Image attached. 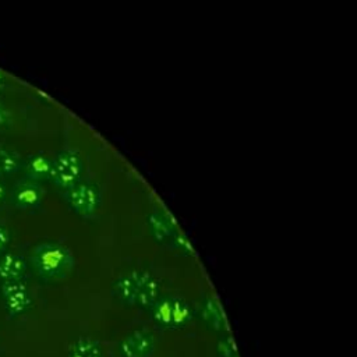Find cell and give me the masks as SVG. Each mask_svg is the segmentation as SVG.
I'll return each mask as SVG.
<instances>
[{
    "instance_id": "6da1fadb",
    "label": "cell",
    "mask_w": 357,
    "mask_h": 357,
    "mask_svg": "<svg viewBox=\"0 0 357 357\" xmlns=\"http://www.w3.org/2000/svg\"><path fill=\"white\" fill-rule=\"evenodd\" d=\"M110 293L123 305L149 311L162 296V286L158 276L149 271L132 269L113 280Z\"/></svg>"
},
{
    "instance_id": "7a4b0ae2",
    "label": "cell",
    "mask_w": 357,
    "mask_h": 357,
    "mask_svg": "<svg viewBox=\"0 0 357 357\" xmlns=\"http://www.w3.org/2000/svg\"><path fill=\"white\" fill-rule=\"evenodd\" d=\"M28 265L42 282L56 283L73 272L75 259L67 245L59 241L45 240L32 247Z\"/></svg>"
},
{
    "instance_id": "3957f363",
    "label": "cell",
    "mask_w": 357,
    "mask_h": 357,
    "mask_svg": "<svg viewBox=\"0 0 357 357\" xmlns=\"http://www.w3.org/2000/svg\"><path fill=\"white\" fill-rule=\"evenodd\" d=\"M149 315L153 324L163 329H181L191 322L194 311L181 297L160 296L149 308Z\"/></svg>"
},
{
    "instance_id": "277c9868",
    "label": "cell",
    "mask_w": 357,
    "mask_h": 357,
    "mask_svg": "<svg viewBox=\"0 0 357 357\" xmlns=\"http://www.w3.org/2000/svg\"><path fill=\"white\" fill-rule=\"evenodd\" d=\"M63 192L67 206L82 219H92L102 206L100 187L92 180H81Z\"/></svg>"
},
{
    "instance_id": "5b68a950",
    "label": "cell",
    "mask_w": 357,
    "mask_h": 357,
    "mask_svg": "<svg viewBox=\"0 0 357 357\" xmlns=\"http://www.w3.org/2000/svg\"><path fill=\"white\" fill-rule=\"evenodd\" d=\"M84 176V159L78 149L66 148L61 149L56 158H53V170L50 181L61 191L73 187L82 180Z\"/></svg>"
},
{
    "instance_id": "8992f818",
    "label": "cell",
    "mask_w": 357,
    "mask_h": 357,
    "mask_svg": "<svg viewBox=\"0 0 357 357\" xmlns=\"http://www.w3.org/2000/svg\"><path fill=\"white\" fill-rule=\"evenodd\" d=\"M0 300L10 318L24 315L32 307V294L24 280L0 283Z\"/></svg>"
},
{
    "instance_id": "52a82bcc",
    "label": "cell",
    "mask_w": 357,
    "mask_h": 357,
    "mask_svg": "<svg viewBox=\"0 0 357 357\" xmlns=\"http://www.w3.org/2000/svg\"><path fill=\"white\" fill-rule=\"evenodd\" d=\"M158 340L155 333L146 328H137L128 332L117 343L119 357H152Z\"/></svg>"
},
{
    "instance_id": "ba28073f",
    "label": "cell",
    "mask_w": 357,
    "mask_h": 357,
    "mask_svg": "<svg viewBox=\"0 0 357 357\" xmlns=\"http://www.w3.org/2000/svg\"><path fill=\"white\" fill-rule=\"evenodd\" d=\"M146 227L152 240L160 245H169L180 230L174 219L165 209H153L146 216Z\"/></svg>"
},
{
    "instance_id": "9c48e42d",
    "label": "cell",
    "mask_w": 357,
    "mask_h": 357,
    "mask_svg": "<svg viewBox=\"0 0 357 357\" xmlns=\"http://www.w3.org/2000/svg\"><path fill=\"white\" fill-rule=\"evenodd\" d=\"M197 314L201 322L212 332L216 333H227L229 332V321L225 314V310L219 300L215 296H205L198 305Z\"/></svg>"
},
{
    "instance_id": "30bf717a",
    "label": "cell",
    "mask_w": 357,
    "mask_h": 357,
    "mask_svg": "<svg viewBox=\"0 0 357 357\" xmlns=\"http://www.w3.org/2000/svg\"><path fill=\"white\" fill-rule=\"evenodd\" d=\"M11 199L18 209L33 212L42 205L45 199V190L40 183L24 178L14 185Z\"/></svg>"
},
{
    "instance_id": "8fae6325",
    "label": "cell",
    "mask_w": 357,
    "mask_h": 357,
    "mask_svg": "<svg viewBox=\"0 0 357 357\" xmlns=\"http://www.w3.org/2000/svg\"><path fill=\"white\" fill-rule=\"evenodd\" d=\"M21 169L24 172L25 178L36 181V183H45L50 181L52 178V170H53V158L43 152H35L26 156L22 163Z\"/></svg>"
},
{
    "instance_id": "7c38bea8",
    "label": "cell",
    "mask_w": 357,
    "mask_h": 357,
    "mask_svg": "<svg viewBox=\"0 0 357 357\" xmlns=\"http://www.w3.org/2000/svg\"><path fill=\"white\" fill-rule=\"evenodd\" d=\"M28 271L26 259L13 251L0 254V283L24 280Z\"/></svg>"
},
{
    "instance_id": "4fadbf2b",
    "label": "cell",
    "mask_w": 357,
    "mask_h": 357,
    "mask_svg": "<svg viewBox=\"0 0 357 357\" xmlns=\"http://www.w3.org/2000/svg\"><path fill=\"white\" fill-rule=\"evenodd\" d=\"M67 357H105L102 343L92 336L75 337L67 350Z\"/></svg>"
},
{
    "instance_id": "5bb4252c",
    "label": "cell",
    "mask_w": 357,
    "mask_h": 357,
    "mask_svg": "<svg viewBox=\"0 0 357 357\" xmlns=\"http://www.w3.org/2000/svg\"><path fill=\"white\" fill-rule=\"evenodd\" d=\"M21 163L22 160L14 149L0 145V178L17 173L21 169Z\"/></svg>"
},
{
    "instance_id": "9a60e30c",
    "label": "cell",
    "mask_w": 357,
    "mask_h": 357,
    "mask_svg": "<svg viewBox=\"0 0 357 357\" xmlns=\"http://www.w3.org/2000/svg\"><path fill=\"white\" fill-rule=\"evenodd\" d=\"M215 351L218 357H240L236 340L231 337L229 332L219 336L215 346Z\"/></svg>"
},
{
    "instance_id": "2e32d148",
    "label": "cell",
    "mask_w": 357,
    "mask_h": 357,
    "mask_svg": "<svg viewBox=\"0 0 357 357\" xmlns=\"http://www.w3.org/2000/svg\"><path fill=\"white\" fill-rule=\"evenodd\" d=\"M169 247H172L173 250H176L177 252H180L183 255L191 257L194 254V250H192V245H191L190 240L187 238V236L181 230L177 231V234L173 237Z\"/></svg>"
},
{
    "instance_id": "e0dca14e",
    "label": "cell",
    "mask_w": 357,
    "mask_h": 357,
    "mask_svg": "<svg viewBox=\"0 0 357 357\" xmlns=\"http://www.w3.org/2000/svg\"><path fill=\"white\" fill-rule=\"evenodd\" d=\"M11 243V233L10 230L0 223V254L6 252Z\"/></svg>"
},
{
    "instance_id": "ac0fdd59",
    "label": "cell",
    "mask_w": 357,
    "mask_h": 357,
    "mask_svg": "<svg viewBox=\"0 0 357 357\" xmlns=\"http://www.w3.org/2000/svg\"><path fill=\"white\" fill-rule=\"evenodd\" d=\"M11 124V113L6 105L0 102V132L6 131Z\"/></svg>"
},
{
    "instance_id": "d6986e66",
    "label": "cell",
    "mask_w": 357,
    "mask_h": 357,
    "mask_svg": "<svg viewBox=\"0 0 357 357\" xmlns=\"http://www.w3.org/2000/svg\"><path fill=\"white\" fill-rule=\"evenodd\" d=\"M6 197H7V187H6L4 181L0 178V204L6 199Z\"/></svg>"
},
{
    "instance_id": "ffe728a7",
    "label": "cell",
    "mask_w": 357,
    "mask_h": 357,
    "mask_svg": "<svg viewBox=\"0 0 357 357\" xmlns=\"http://www.w3.org/2000/svg\"><path fill=\"white\" fill-rule=\"evenodd\" d=\"M4 86H6V75H4V73L0 70V92L3 91Z\"/></svg>"
}]
</instances>
